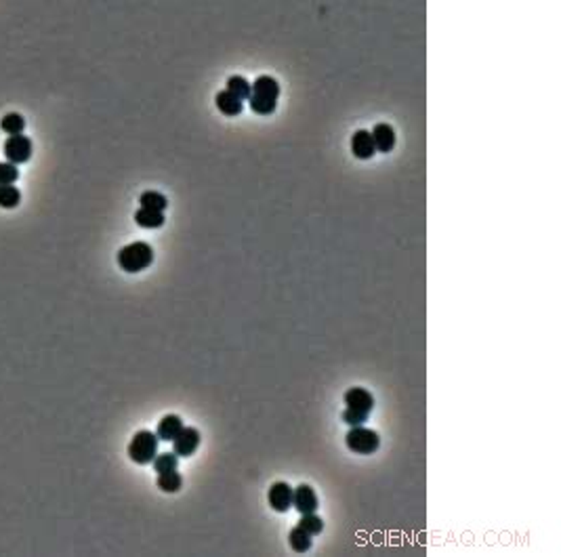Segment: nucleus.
<instances>
[{
	"mask_svg": "<svg viewBox=\"0 0 561 557\" xmlns=\"http://www.w3.org/2000/svg\"><path fill=\"white\" fill-rule=\"evenodd\" d=\"M277 99H279V85L275 78L271 76H258L252 85H250V110L258 116H269L275 112L277 108Z\"/></svg>",
	"mask_w": 561,
	"mask_h": 557,
	"instance_id": "obj_1",
	"label": "nucleus"
},
{
	"mask_svg": "<svg viewBox=\"0 0 561 557\" xmlns=\"http://www.w3.org/2000/svg\"><path fill=\"white\" fill-rule=\"evenodd\" d=\"M374 408V396L364 387H351L345 391V410L341 414L343 423L349 427L364 425Z\"/></svg>",
	"mask_w": 561,
	"mask_h": 557,
	"instance_id": "obj_2",
	"label": "nucleus"
},
{
	"mask_svg": "<svg viewBox=\"0 0 561 557\" xmlns=\"http://www.w3.org/2000/svg\"><path fill=\"white\" fill-rule=\"evenodd\" d=\"M118 267L126 273H139L154 263V248L147 242H133L118 250Z\"/></svg>",
	"mask_w": 561,
	"mask_h": 557,
	"instance_id": "obj_3",
	"label": "nucleus"
},
{
	"mask_svg": "<svg viewBox=\"0 0 561 557\" xmlns=\"http://www.w3.org/2000/svg\"><path fill=\"white\" fill-rule=\"evenodd\" d=\"M158 435L150 429H141L133 435L129 444V458L137 465H152L154 456L158 454Z\"/></svg>",
	"mask_w": 561,
	"mask_h": 557,
	"instance_id": "obj_4",
	"label": "nucleus"
},
{
	"mask_svg": "<svg viewBox=\"0 0 561 557\" xmlns=\"http://www.w3.org/2000/svg\"><path fill=\"white\" fill-rule=\"evenodd\" d=\"M345 446L354 454H374L381 448V435L364 425H356L345 435Z\"/></svg>",
	"mask_w": 561,
	"mask_h": 557,
	"instance_id": "obj_5",
	"label": "nucleus"
},
{
	"mask_svg": "<svg viewBox=\"0 0 561 557\" xmlns=\"http://www.w3.org/2000/svg\"><path fill=\"white\" fill-rule=\"evenodd\" d=\"M293 494L295 488L289 482H273L267 490V502L273 511L286 513L293 509Z\"/></svg>",
	"mask_w": 561,
	"mask_h": 557,
	"instance_id": "obj_6",
	"label": "nucleus"
},
{
	"mask_svg": "<svg viewBox=\"0 0 561 557\" xmlns=\"http://www.w3.org/2000/svg\"><path fill=\"white\" fill-rule=\"evenodd\" d=\"M3 150H5L7 162H13V164H24L32 158V141H30V137H26L22 133L9 135Z\"/></svg>",
	"mask_w": 561,
	"mask_h": 557,
	"instance_id": "obj_7",
	"label": "nucleus"
},
{
	"mask_svg": "<svg viewBox=\"0 0 561 557\" xmlns=\"http://www.w3.org/2000/svg\"><path fill=\"white\" fill-rule=\"evenodd\" d=\"M200 440H202V435H200V431L196 427H185L183 425V429L170 442L173 444V452L179 458H187V456L196 454V450L200 448Z\"/></svg>",
	"mask_w": 561,
	"mask_h": 557,
	"instance_id": "obj_8",
	"label": "nucleus"
},
{
	"mask_svg": "<svg viewBox=\"0 0 561 557\" xmlns=\"http://www.w3.org/2000/svg\"><path fill=\"white\" fill-rule=\"evenodd\" d=\"M293 507L303 515V513H316L318 507H320V500H318V494L316 490L309 486V484H301L295 488V494H293Z\"/></svg>",
	"mask_w": 561,
	"mask_h": 557,
	"instance_id": "obj_9",
	"label": "nucleus"
},
{
	"mask_svg": "<svg viewBox=\"0 0 561 557\" xmlns=\"http://www.w3.org/2000/svg\"><path fill=\"white\" fill-rule=\"evenodd\" d=\"M370 135H372V141H374L377 152H381V154H389V152L395 147L398 137H395V131H393L391 124H387V122H379V124H374V129L370 131Z\"/></svg>",
	"mask_w": 561,
	"mask_h": 557,
	"instance_id": "obj_10",
	"label": "nucleus"
},
{
	"mask_svg": "<svg viewBox=\"0 0 561 557\" xmlns=\"http://www.w3.org/2000/svg\"><path fill=\"white\" fill-rule=\"evenodd\" d=\"M351 154L358 160H370L377 154V147H374L370 131L360 129V131L354 133V137H351Z\"/></svg>",
	"mask_w": 561,
	"mask_h": 557,
	"instance_id": "obj_11",
	"label": "nucleus"
},
{
	"mask_svg": "<svg viewBox=\"0 0 561 557\" xmlns=\"http://www.w3.org/2000/svg\"><path fill=\"white\" fill-rule=\"evenodd\" d=\"M183 429V421L179 414H166L158 421V427H156V435L160 442H173L177 437V433Z\"/></svg>",
	"mask_w": 561,
	"mask_h": 557,
	"instance_id": "obj_12",
	"label": "nucleus"
},
{
	"mask_svg": "<svg viewBox=\"0 0 561 557\" xmlns=\"http://www.w3.org/2000/svg\"><path fill=\"white\" fill-rule=\"evenodd\" d=\"M214 103H217V110H219L223 116H240L242 110H244V101L238 99L235 95H231L227 89H223V91L217 93Z\"/></svg>",
	"mask_w": 561,
	"mask_h": 557,
	"instance_id": "obj_13",
	"label": "nucleus"
},
{
	"mask_svg": "<svg viewBox=\"0 0 561 557\" xmlns=\"http://www.w3.org/2000/svg\"><path fill=\"white\" fill-rule=\"evenodd\" d=\"M164 212L162 210H152V208H139L137 212H135V223L139 225V227H145V229H158V227H162L164 225Z\"/></svg>",
	"mask_w": 561,
	"mask_h": 557,
	"instance_id": "obj_14",
	"label": "nucleus"
},
{
	"mask_svg": "<svg viewBox=\"0 0 561 557\" xmlns=\"http://www.w3.org/2000/svg\"><path fill=\"white\" fill-rule=\"evenodd\" d=\"M289 544L293 547V551L297 553H307L314 544V536L309 532H305L301 526H295L289 534Z\"/></svg>",
	"mask_w": 561,
	"mask_h": 557,
	"instance_id": "obj_15",
	"label": "nucleus"
},
{
	"mask_svg": "<svg viewBox=\"0 0 561 557\" xmlns=\"http://www.w3.org/2000/svg\"><path fill=\"white\" fill-rule=\"evenodd\" d=\"M158 488L166 494H177L181 488H183V477L181 473L175 469V471H166V473H158V479H156Z\"/></svg>",
	"mask_w": 561,
	"mask_h": 557,
	"instance_id": "obj_16",
	"label": "nucleus"
},
{
	"mask_svg": "<svg viewBox=\"0 0 561 557\" xmlns=\"http://www.w3.org/2000/svg\"><path fill=\"white\" fill-rule=\"evenodd\" d=\"M139 204L143 206V208H152V210H166V206H168V200H166V196L164 194H160V191H154V189H147V191H143L141 196H139Z\"/></svg>",
	"mask_w": 561,
	"mask_h": 557,
	"instance_id": "obj_17",
	"label": "nucleus"
},
{
	"mask_svg": "<svg viewBox=\"0 0 561 557\" xmlns=\"http://www.w3.org/2000/svg\"><path fill=\"white\" fill-rule=\"evenodd\" d=\"M156 473H166L179 469V456L175 452H158L152 461Z\"/></svg>",
	"mask_w": 561,
	"mask_h": 557,
	"instance_id": "obj_18",
	"label": "nucleus"
},
{
	"mask_svg": "<svg viewBox=\"0 0 561 557\" xmlns=\"http://www.w3.org/2000/svg\"><path fill=\"white\" fill-rule=\"evenodd\" d=\"M225 89L242 101H248V97H250V82L244 76H229Z\"/></svg>",
	"mask_w": 561,
	"mask_h": 557,
	"instance_id": "obj_19",
	"label": "nucleus"
},
{
	"mask_svg": "<svg viewBox=\"0 0 561 557\" xmlns=\"http://www.w3.org/2000/svg\"><path fill=\"white\" fill-rule=\"evenodd\" d=\"M22 202V191L11 185H0V206L3 208H15Z\"/></svg>",
	"mask_w": 561,
	"mask_h": 557,
	"instance_id": "obj_20",
	"label": "nucleus"
},
{
	"mask_svg": "<svg viewBox=\"0 0 561 557\" xmlns=\"http://www.w3.org/2000/svg\"><path fill=\"white\" fill-rule=\"evenodd\" d=\"M0 129H3L7 135H20L26 129V120H24L22 114H15L13 112V114H7L3 118V122H0Z\"/></svg>",
	"mask_w": 561,
	"mask_h": 557,
	"instance_id": "obj_21",
	"label": "nucleus"
},
{
	"mask_svg": "<svg viewBox=\"0 0 561 557\" xmlns=\"http://www.w3.org/2000/svg\"><path fill=\"white\" fill-rule=\"evenodd\" d=\"M297 526H301V528H303L305 532H309L312 536H318V534H322V530H324V519H322L320 515H316V513H303Z\"/></svg>",
	"mask_w": 561,
	"mask_h": 557,
	"instance_id": "obj_22",
	"label": "nucleus"
},
{
	"mask_svg": "<svg viewBox=\"0 0 561 557\" xmlns=\"http://www.w3.org/2000/svg\"><path fill=\"white\" fill-rule=\"evenodd\" d=\"M20 179V168L13 162H0V185H11Z\"/></svg>",
	"mask_w": 561,
	"mask_h": 557,
	"instance_id": "obj_23",
	"label": "nucleus"
}]
</instances>
